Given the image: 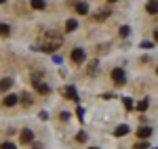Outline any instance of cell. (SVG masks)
<instances>
[{
  "mask_svg": "<svg viewBox=\"0 0 158 149\" xmlns=\"http://www.w3.org/2000/svg\"><path fill=\"white\" fill-rule=\"evenodd\" d=\"M32 141H34V130H27V128L21 130V135H19V143H21V145H30Z\"/></svg>",
  "mask_w": 158,
  "mask_h": 149,
  "instance_id": "cell-2",
  "label": "cell"
},
{
  "mask_svg": "<svg viewBox=\"0 0 158 149\" xmlns=\"http://www.w3.org/2000/svg\"><path fill=\"white\" fill-rule=\"evenodd\" d=\"M11 34V27L6 23H0V36H9Z\"/></svg>",
  "mask_w": 158,
  "mask_h": 149,
  "instance_id": "cell-16",
  "label": "cell"
},
{
  "mask_svg": "<svg viewBox=\"0 0 158 149\" xmlns=\"http://www.w3.org/2000/svg\"><path fill=\"white\" fill-rule=\"evenodd\" d=\"M32 84L36 86V90L40 92V95H49V92H51V86H49V84H44V82H40V80H32Z\"/></svg>",
  "mask_w": 158,
  "mask_h": 149,
  "instance_id": "cell-5",
  "label": "cell"
},
{
  "mask_svg": "<svg viewBox=\"0 0 158 149\" xmlns=\"http://www.w3.org/2000/svg\"><path fill=\"white\" fill-rule=\"evenodd\" d=\"M156 74H158V67H156Z\"/></svg>",
  "mask_w": 158,
  "mask_h": 149,
  "instance_id": "cell-29",
  "label": "cell"
},
{
  "mask_svg": "<svg viewBox=\"0 0 158 149\" xmlns=\"http://www.w3.org/2000/svg\"><path fill=\"white\" fill-rule=\"evenodd\" d=\"M61 44H63V40H61V36H57V34H53V32H49V34H47V42H44V46H42V50H44V53H55V50L59 49Z\"/></svg>",
  "mask_w": 158,
  "mask_h": 149,
  "instance_id": "cell-1",
  "label": "cell"
},
{
  "mask_svg": "<svg viewBox=\"0 0 158 149\" xmlns=\"http://www.w3.org/2000/svg\"><path fill=\"white\" fill-rule=\"evenodd\" d=\"M148 105H150V103H148V99L139 101V103H137V112H146V109H148Z\"/></svg>",
  "mask_w": 158,
  "mask_h": 149,
  "instance_id": "cell-17",
  "label": "cell"
},
{
  "mask_svg": "<svg viewBox=\"0 0 158 149\" xmlns=\"http://www.w3.org/2000/svg\"><path fill=\"white\" fill-rule=\"evenodd\" d=\"M76 27H78V21H76V19H68V21H65V29H68V32H74Z\"/></svg>",
  "mask_w": 158,
  "mask_h": 149,
  "instance_id": "cell-15",
  "label": "cell"
},
{
  "mask_svg": "<svg viewBox=\"0 0 158 149\" xmlns=\"http://www.w3.org/2000/svg\"><path fill=\"white\" fill-rule=\"evenodd\" d=\"M30 4H32V9H36V11H42V9L47 6L44 0H30Z\"/></svg>",
  "mask_w": 158,
  "mask_h": 149,
  "instance_id": "cell-12",
  "label": "cell"
},
{
  "mask_svg": "<svg viewBox=\"0 0 158 149\" xmlns=\"http://www.w3.org/2000/svg\"><path fill=\"white\" fill-rule=\"evenodd\" d=\"M154 40H156V42H158V27H156V29H154Z\"/></svg>",
  "mask_w": 158,
  "mask_h": 149,
  "instance_id": "cell-26",
  "label": "cell"
},
{
  "mask_svg": "<svg viewBox=\"0 0 158 149\" xmlns=\"http://www.w3.org/2000/svg\"><path fill=\"white\" fill-rule=\"evenodd\" d=\"M21 97H23V105H30V103H32V99H30V95H21Z\"/></svg>",
  "mask_w": 158,
  "mask_h": 149,
  "instance_id": "cell-23",
  "label": "cell"
},
{
  "mask_svg": "<svg viewBox=\"0 0 158 149\" xmlns=\"http://www.w3.org/2000/svg\"><path fill=\"white\" fill-rule=\"evenodd\" d=\"M112 80H114V84H118V86H122L124 84V72L122 69H112Z\"/></svg>",
  "mask_w": 158,
  "mask_h": 149,
  "instance_id": "cell-3",
  "label": "cell"
},
{
  "mask_svg": "<svg viewBox=\"0 0 158 149\" xmlns=\"http://www.w3.org/2000/svg\"><path fill=\"white\" fill-rule=\"evenodd\" d=\"M137 137H139V139H148V137H152V128H150V126H141V128L137 130Z\"/></svg>",
  "mask_w": 158,
  "mask_h": 149,
  "instance_id": "cell-9",
  "label": "cell"
},
{
  "mask_svg": "<svg viewBox=\"0 0 158 149\" xmlns=\"http://www.w3.org/2000/svg\"><path fill=\"white\" fill-rule=\"evenodd\" d=\"M146 11L150 13V15H156V13H158V0H148Z\"/></svg>",
  "mask_w": 158,
  "mask_h": 149,
  "instance_id": "cell-8",
  "label": "cell"
},
{
  "mask_svg": "<svg viewBox=\"0 0 158 149\" xmlns=\"http://www.w3.org/2000/svg\"><path fill=\"white\" fill-rule=\"evenodd\" d=\"M70 59H72L74 63H85V50L82 49H74L72 55H70Z\"/></svg>",
  "mask_w": 158,
  "mask_h": 149,
  "instance_id": "cell-4",
  "label": "cell"
},
{
  "mask_svg": "<svg viewBox=\"0 0 158 149\" xmlns=\"http://www.w3.org/2000/svg\"><path fill=\"white\" fill-rule=\"evenodd\" d=\"M152 46H154V44H152V42H148V40H146V42H141V49H152Z\"/></svg>",
  "mask_w": 158,
  "mask_h": 149,
  "instance_id": "cell-24",
  "label": "cell"
},
{
  "mask_svg": "<svg viewBox=\"0 0 158 149\" xmlns=\"http://www.w3.org/2000/svg\"><path fill=\"white\" fill-rule=\"evenodd\" d=\"M13 86V80L11 78H4V80H0V90L4 92V90H9V88Z\"/></svg>",
  "mask_w": 158,
  "mask_h": 149,
  "instance_id": "cell-13",
  "label": "cell"
},
{
  "mask_svg": "<svg viewBox=\"0 0 158 149\" xmlns=\"http://www.w3.org/2000/svg\"><path fill=\"white\" fill-rule=\"evenodd\" d=\"M76 13H78V15H86V13H89V4H86V2H78V4H76Z\"/></svg>",
  "mask_w": 158,
  "mask_h": 149,
  "instance_id": "cell-11",
  "label": "cell"
},
{
  "mask_svg": "<svg viewBox=\"0 0 158 149\" xmlns=\"http://www.w3.org/2000/svg\"><path fill=\"white\" fill-rule=\"evenodd\" d=\"M114 135H116V137H124V135H129V126H127V124H120L116 130H114Z\"/></svg>",
  "mask_w": 158,
  "mask_h": 149,
  "instance_id": "cell-10",
  "label": "cell"
},
{
  "mask_svg": "<svg viewBox=\"0 0 158 149\" xmlns=\"http://www.w3.org/2000/svg\"><path fill=\"white\" fill-rule=\"evenodd\" d=\"M129 32H131V27H129V25H122V27H120V36H122V38L129 36Z\"/></svg>",
  "mask_w": 158,
  "mask_h": 149,
  "instance_id": "cell-19",
  "label": "cell"
},
{
  "mask_svg": "<svg viewBox=\"0 0 158 149\" xmlns=\"http://www.w3.org/2000/svg\"><path fill=\"white\" fill-rule=\"evenodd\" d=\"M34 149H40V147H34Z\"/></svg>",
  "mask_w": 158,
  "mask_h": 149,
  "instance_id": "cell-31",
  "label": "cell"
},
{
  "mask_svg": "<svg viewBox=\"0 0 158 149\" xmlns=\"http://www.w3.org/2000/svg\"><path fill=\"white\" fill-rule=\"evenodd\" d=\"M0 149H17V145H13V143H2Z\"/></svg>",
  "mask_w": 158,
  "mask_h": 149,
  "instance_id": "cell-21",
  "label": "cell"
},
{
  "mask_svg": "<svg viewBox=\"0 0 158 149\" xmlns=\"http://www.w3.org/2000/svg\"><path fill=\"white\" fill-rule=\"evenodd\" d=\"M2 103H4V107H15V105L19 103V97H17V95H6Z\"/></svg>",
  "mask_w": 158,
  "mask_h": 149,
  "instance_id": "cell-6",
  "label": "cell"
},
{
  "mask_svg": "<svg viewBox=\"0 0 158 149\" xmlns=\"http://www.w3.org/2000/svg\"><path fill=\"white\" fill-rule=\"evenodd\" d=\"M124 107H127V109H129V112H131V109H133V101L129 99V97H124Z\"/></svg>",
  "mask_w": 158,
  "mask_h": 149,
  "instance_id": "cell-20",
  "label": "cell"
},
{
  "mask_svg": "<svg viewBox=\"0 0 158 149\" xmlns=\"http://www.w3.org/2000/svg\"><path fill=\"white\" fill-rule=\"evenodd\" d=\"M108 2H116V0H108Z\"/></svg>",
  "mask_w": 158,
  "mask_h": 149,
  "instance_id": "cell-27",
  "label": "cell"
},
{
  "mask_svg": "<svg viewBox=\"0 0 158 149\" xmlns=\"http://www.w3.org/2000/svg\"><path fill=\"white\" fill-rule=\"evenodd\" d=\"M2 2H4V0H0V4H2Z\"/></svg>",
  "mask_w": 158,
  "mask_h": 149,
  "instance_id": "cell-28",
  "label": "cell"
},
{
  "mask_svg": "<svg viewBox=\"0 0 158 149\" xmlns=\"http://www.w3.org/2000/svg\"><path fill=\"white\" fill-rule=\"evenodd\" d=\"M91 149H97V147H91Z\"/></svg>",
  "mask_w": 158,
  "mask_h": 149,
  "instance_id": "cell-30",
  "label": "cell"
},
{
  "mask_svg": "<svg viewBox=\"0 0 158 149\" xmlns=\"http://www.w3.org/2000/svg\"><path fill=\"white\" fill-rule=\"evenodd\" d=\"M135 149H148V143H146V141H141V143L135 145Z\"/></svg>",
  "mask_w": 158,
  "mask_h": 149,
  "instance_id": "cell-22",
  "label": "cell"
},
{
  "mask_svg": "<svg viewBox=\"0 0 158 149\" xmlns=\"http://www.w3.org/2000/svg\"><path fill=\"white\" fill-rule=\"evenodd\" d=\"M97 65H99V61H91V63H89V67H86V74L95 76V74H97Z\"/></svg>",
  "mask_w": 158,
  "mask_h": 149,
  "instance_id": "cell-14",
  "label": "cell"
},
{
  "mask_svg": "<svg viewBox=\"0 0 158 149\" xmlns=\"http://www.w3.org/2000/svg\"><path fill=\"white\" fill-rule=\"evenodd\" d=\"M76 139H78V141H86V135H85V132H80V135H78Z\"/></svg>",
  "mask_w": 158,
  "mask_h": 149,
  "instance_id": "cell-25",
  "label": "cell"
},
{
  "mask_svg": "<svg viewBox=\"0 0 158 149\" xmlns=\"http://www.w3.org/2000/svg\"><path fill=\"white\" fill-rule=\"evenodd\" d=\"M110 13H112V11H99L97 15H95V19H97V21H101V19H106V17H108Z\"/></svg>",
  "mask_w": 158,
  "mask_h": 149,
  "instance_id": "cell-18",
  "label": "cell"
},
{
  "mask_svg": "<svg viewBox=\"0 0 158 149\" xmlns=\"http://www.w3.org/2000/svg\"><path fill=\"white\" fill-rule=\"evenodd\" d=\"M63 95H65L68 99H72V101H78V92H76L74 86H65L63 88Z\"/></svg>",
  "mask_w": 158,
  "mask_h": 149,
  "instance_id": "cell-7",
  "label": "cell"
}]
</instances>
